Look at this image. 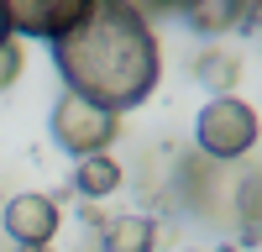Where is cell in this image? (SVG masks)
<instances>
[{"label": "cell", "instance_id": "cell-10", "mask_svg": "<svg viewBox=\"0 0 262 252\" xmlns=\"http://www.w3.org/2000/svg\"><path fill=\"white\" fill-rule=\"evenodd\" d=\"M236 74H242V63H236L231 53H221V48H215V53H205V58H200V79L210 84V90H221V95H226L231 84H236Z\"/></svg>", "mask_w": 262, "mask_h": 252}, {"label": "cell", "instance_id": "cell-2", "mask_svg": "<svg viewBox=\"0 0 262 252\" xmlns=\"http://www.w3.org/2000/svg\"><path fill=\"white\" fill-rule=\"evenodd\" d=\"M257 111L242 100V95H215L200 116H194V142L210 163H242L252 147H257Z\"/></svg>", "mask_w": 262, "mask_h": 252}, {"label": "cell", "instance_id": "cell-13", "mask_svg": "<svg viewBox=\"0 0 262 252\" xmlns=\"http://www.w3.org/2000/svg\"><path fill=\"white\" fill-rule=\"evenodd\" d=\"M0 42H11V21H6V6H0Z\"/></svg>", "mask_w": 262, "mask_h": 252}, {"label": "cell", "instance_id": "cell-4", "mask_svg": "<svg viewBox=\"0 0 262 252\" xmlns=\"http://www.w3.org/2000/svg\"><path fill=\"white\" fill-rule=\"evenodd\" d=\"M58 226H63V205H58L53 195H11L6 210H0V231H6L21 252L53 247Z\"/></svg>", "mask_w": 262, "mask_h": 252}, {"label": "cell", "instance_id": "cell-3", "mask_svg": "<svg viewBox=\"0 0 262 252\" xmlns=\"http://www.w3.org/2000/svg\"><path fill=\"white\" fill-rule=\"evenodd\" d=\"M116 137H121V121H116V111H105V105L84 100L74 90L53 105V142L63 147V153H74V158L111 153Z\"/></svg>", "mask_w": 262, "mask_h": 252}, {"label": "cell", "instance_id": "cell-8", "mask_svg": "<svg viewBox=\"0 0 262 252\" xmlns=\"http://www.w3.org/2000/svg\"><path fill=\"white\" fill-rule=\"evenodd\" d=\"M121 163L111 158V153H90V158H79V168H74V189L84 200H105V195H116L121 189Z\"/></svg>", "mask_w": 262, "mask_h": 252}, {"label": "cell", "instance_id": "cell-5", "mask_svg": "<svg viewBox=\"0 0 262 252\" xmlns=\"http://www.w3.org/2000/svg\"><path fill=\"white\" fill-rule=\"evenodd\" d=\"M0 6H6V21H11L16 37H42V42H53V37H63V32L84 16L90 0H0Z\"/></svg>", "mask_w": 262, "mask_h": 252}, {"label": "cell", "instance_id": "cell-6", "mask_svg": "<svg viewBox=\"0 0 262 252\" xmlns=\"http://www.w3.org/2000/svg\"><path fill=\"white\" fill-rule=\"evenodd\" d=\"M247 0H184V21L200 37H226L231 27H242Z\"/></svg>", "mask_w": 262, "mask_h": 252}, {"label": "cell", "instance_id": "cell-9", "mask_svg": "<svg viewBox=\"0 0 262 252\" xmlns=\"http://www.w3.org/2000/svg\"><path fill=\"white\" fill-rule=\"evenodd\" d=\"M236 216H242V231L247 237H262V174L242 179V189H236Z\"/></svg>", "mask_w": 262, "mask_h": 252}, {"label": "cell", "instance_id": "cell-11", "mask_svg": "<svg viewBox=\"0 0 262 252\" xmlns=\"http://www.w3.org/2000/svg\"><path fill=\"white\" fill-rule=\"evenodd\" d=\"M21 79V42H0V90Z\"/></svg>", "mask_w": 262, "mask_h": 252}, {"label": "cell", "instance_id": "cell-12", "mask_svg": "<svg viewBox=\"0 0 262 252\" xmlns=\"http://www.w3.org/2000/svg\"><path fill=\"white\" fill-rule=\"evenodd\" d=\"M137 11H173V6H184V0H131Z\"/></svg>", "mask_w": 262, "mask_h": 252}, {"label": "cell", "instance_id": "cell-7", "mask_svg": "<svg viewBox=\"0 0 262 252\" xmlns=\"http://www.w3.org/2000/svg\"><path fill=\"white\" fill-rule=\"evenodd\" d=\"M100 247L105 252H152L158 247V226H152V216H111L100 231Z\"/></svg>", "mask_w": 262, "mask_h": 252}, {"label": "cell", "instance_id": "cell-1", "mask_svg": "<svg viewBox=\"0 0 262 252\" xmlns=\"http://www.w3.org/2000/svg\"><path fill=\"white\" fill-rule=\"evenodd\" d=\"M53 63L74 95L95 100L116 116L142 105L163 74L152 21L131 0H90L74 27L53 37Z\"/></svg>", "mask_w": 262, "mask_h": 252}]
</instances>
